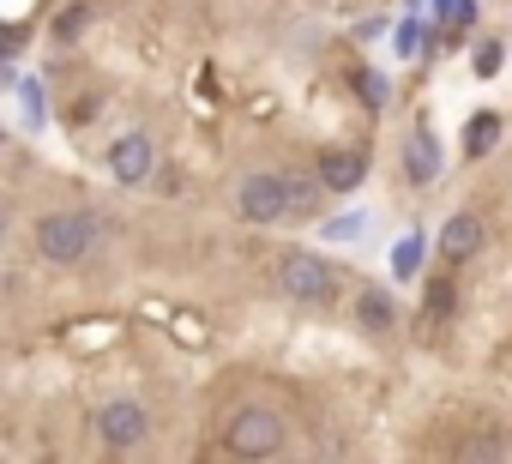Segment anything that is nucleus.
Returning <instances> with one entry per match:
<instances>
[{"mask_svg":"<svg viewBox=\"0 0 512 464\" xmlns=\"http://www.w3.org/2000/svg\"><path fill=\"white\" fill-rule=\"evenodd\" d=\"M494 67H500V49H494V43H482V49H476V73H494Z\"/></svg>","mask_w":512,"mask_h":464,"instance_id":"16","label":"nucleus"},{"mask_svg":"<svg viewBox=\"0 0 512 464\" xmlns=\"http://www.w3.org/2000/svg\"><path fill=\"white\" fill-rule=\"evenodd\" d=\"M97 440H103V452H139V446L151 440V410H145L139 398L103 404V410H97Z\"/></svg>","mask_w":512,"mask_h":464,"instance_id":"5","label":"nucleus"},{"mask_svg":"<svg viewBox=\"0 0 512 464\" xmlns=\"http://www.w3.org/2000/svg\"><path fill=\"white\" fill-rule=\"evenodd\" d=\"M356 229H362V217H338V223H332V236H338V242H350Z\"/></svg>","mask_w":512,"mask_h":464,"instance_id":"19","label":"nucleus"},{"mask_svg":"<svg viewBox=\"0 0 512 464\" xmlns=\"http://www.w3.org/2000/svg\"><path fill=\"white\" fill-rule=\"evenodd\" d=\"M151 133H127V139H115L109 145V175L121 181V187H139V181H151Z\"/></svg>","mask_w":512,"mask_h":464,"instance_id":"8","label":"nucleus"},{"mask_svg":"<svg viewBox=\"0 0 512 464\" xmlns=\"http://www.w3.org/2000/svg\"><path fill=\"white\" fill-rule=\"evenodd\" d=\"M404 169H410L416 181H434V175H440V139H434V127H416V133H410Z\"/></svg>","mask_w":512,"mask_h":464,"instance_id":"10","label":"nucleus"},{"mask_svg":"<svg viewBox=\"0 0 512 464\" xmlns=\"http://www.w3.org/2000/svg\"><path fill=\"white\" fill-rule=\"evenodd\" d=\"M392 49L416 61V55H422V25H416V19H410V25H398V43H392Z\"/></svg>","mask_w":512,"mask_h":464,"instance_id":"15","label":"nucleus"},{"mask_svg":"<svg viewBox=\"0 0 512 464\" xmlns=\"http://www.w3.org/2000/svg\"><path fill=\"white\" fill-rule=\"evenodd\" d=\"M314 175L326 193H356L362 175H368V151H350V145H320L314 151Z\"/></svg>","mask_w":512,"mask_h":464,"instance_id":"6","label":"nucleus"},{"mask_svg":"<svg viewBox=\"0 0 512 464\" xmlns=\"http://www.w3.org/2000/svg\"><path fill=\"white\" fill-rule=\"evenodd\" d=\"M314 193H320V175H290V211H314Z\"/></svg>","mask_w":512,"mask_h":464,"instance_id":"14","label":"nucleus"},{"mask_svg":"<svg viewBox=\"0 0 512 464\" xmlns=\"http://www.w3.org/2000/svg\"><path fill=\"white\" fill-rule=\"evenodd\" d=\"M19 43H25V31H19V25H0V55H13Z\"/></svg>","mask_w":512,"mask_h":464,"instance_id":"18","label":"nucleus"},{"mask_svg":"<svg viewBox=\"0 0 512 464\" xmlns=\"http://www.w3.org/2000/svg\"><path fill=\"white\" fill-rule=\"evenodd\" d=\"M31 248L49 266H85L91 248H97V217L91 211H73V205L67 211H43L37 229H31Z\"/></svg>","mask_w":512,"mask_h":464,"instance_id":"1","label":"nucleus"},{"mask_svg":"<svg viewBox=\"0 0 512 464\" xmlns=\"http://www.w3.org/2000/svg\"><path fill=\"white\" fill-rule=\"evenodd\" d=\"M0 236H7V205H0Z\"/></svg>","mask_w":512,"mask_h":464,"instance_id":"20","label":"nucleus"},{"mask_svg":"<svg viewBox=\"0 0 512 464\" xmlns=\"http://www.w3.org/2000/svg\"><path fill=\"white\" fill-rule=\"evenodd\" d=\"M416 260H422V248H416V242H404V248H398V260H392V266H398V272H416Z\"/></svg>","mask_w":512,"mask_h":464,"instance_id":"17","label":"nucleus"},{"mask_svg":"<svg viewBox=\"0 0 512 464\" xmlns=\"http://www.w3.org/2000/svg\"><path fill=\"white\" fill-rule=\"evenodd\" d=\"M494 139H500V115H488V109L470 115V127H464V151H470V157H488Z\"/></svg>","mask_w":512,"mask_h":464,"instance_id":"11","label":"nucleus"},{"mask_svg":"<svg viewBox=\"0 0 512 464\" xmlns=\"http://www.w3.org/2000/svg\"><path fill=\"white\" fill-rule=\"evenodd\" d=\"M482 236H488V229H482L476 211H452V217L440 223V260H446V266L476 260V254H482Z\"/></svg>","mask_w":512,"mask_h":464,"instance_id":"7","label":"nucleus"},{"mask_svg":"<svg viewBox=\"0 0 512 464\" xmlns=\"http://www.w3.org/2000/svg\"><path fill=\"white\" fill-rule=\"evenodd\" d=\"M356 91H362V103H368V109H386V79H380V73H368V67H362V73H356Z\"/></svg>","mask_w":512,"mask_h":464,"instance_id":"13","label":"nucleus"},{"mask_svg":"<svg viewBox=\"0 0 512 464\" xmlns=\"http://www.w3.org/2000/svg\"><path fill=\"white\" fill-rule=\"evenodd\" d=\"M235 211H241L247 223H260V229L284 223V217H290V175H272V169L241 175V187H235Z\"/></svg>","mask_w":512,"mask_h":464,"instance_id":"4","label":"nucleus"},{"mask_svg":"<svg viewBox=\"0 0 512 464\" xmlns=\"http://www.w3.org/2000/svg\"><path fill=\"white\" fill-rule=\"evenodd\" d=\"M272 284H278L290 302L326 308V302L338 296V266L320 260V254H308V248H284V254L272 260Z\"/></svg>","mask_w":512,"mask_h":464,"instance_id":"2","label":"nucleus"},{"mask_svg":"<svg viewBox=\"0 0 512 464\" xmlns=\"http://www.w3.org/2000/svg\"><path fill=\"white\" fill-rule=\"evenodd\" d=\"M223 452L229 458H278L284 452V416L266 404H241L223 422Z\"/></svg>","mask_w":512,"mask_h":464,"instance_id":"3","label":"nucleus"},{"mask_svg":"<svg viewBox=\"0 0 512 464\" xmlns=\"http://www.w3.org/2000/svg\"><path fill=\"white\" fill-rule=\"evenodd\" d=\"M85 25H91V7H85V0H73V7H61V13H55L49 37H55V43H79V37H85Z\"/></svg>","mask_w":512,"mask_h":464,"instance_id":"12","label":"nucleus"},{"mask_svg":"<svg viewBox=\"0 0 512 464\" xmlns=\"http://www.w3.org/2000/svg\"><path fill=\"white\" fill-rule=\"evenodd\" d=\"M356 326H362V332H392V326H398V302H392V290L368 284V290L356 296Z\"/></svg>","mask_w":512,"mask_h":464,"instance_id":"9","label":"nucleus"}]
</instances>
